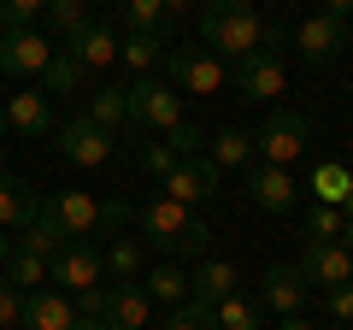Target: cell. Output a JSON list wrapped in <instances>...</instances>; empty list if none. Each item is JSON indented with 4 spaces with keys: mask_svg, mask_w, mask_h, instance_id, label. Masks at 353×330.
Instances as JSON below:
<instances>
[{
    "mask_svg": "<svg viewBox=\"0 0 353 330\" xmlns=\"http://www.w3.org/2000/svg\"><path fill=\"white\" fill-rule=\"evenodd\" d=\"M136 224H141V236H148L153 248H165V254H176V260H206L212 230H206V218L194 213V206H176V201H165V195H153V201L136 213Z\"/></svg>",
    "mask_w": 353,
    "mask_h": 330,
    "instance_id": "cell-1",
    "label": "cell"
},
{
    "mask_svg": "<svg viewBox=\"0 0 353 330\" xmlns=\"http://www.w3.org/2000/svg\"><path fill=\"white\" fill-rule=\"evenodd\" d=\"M201 41L212 59H248L265 41V18L248 0H206L201 6Z\"/></svg>",
    "mask_w": 353,
    "mask_h": 330,
    "instance_id": "cell-2",
    "label": "cell"
},
{
    "mask_svg": "<svg viewBox=\"0 0 353 330\" xmlns=\"http://www.w3.org/2000/svg\"><path fill=\"white\" fill-rule=\"evenodd\" d=\"M41 218H53L65 242H94V236H106V230L124 224L130 206L124 201H94L88 189H53L48 201H41Z\"/></svg>",
    "mask_w": 353,
    "mask_h": 330,
    "instance_id": "cell-3",
    "label": "cell"
},
{
    "mask_svg": "<svg viewBox=\"0 0 353 330\" xmlns=\"http://www.w3.org/2000/svg\"><path fill=\"white\" fill-rule=\"evenodd\" d=\"M124 113L141 136H171L183 124V95L165 83V77H136L124 89Z\"/></svg>",
    "mask_w": 353,
    "mask_h": 330,
    "instance_id": "cell-4",
    "label": "cell"
},
{
    "mask_svg": "<svg viewBox=\"0 0 353 330\" xmlns=\"http://www.w3.org/2000/svg\"><path fill=\"white\" fill-rule=\"evenodd\" d=\"M306 136H312L306 113H289V106H277V113L265 118L259 130H253V153H259L265 165H294V159L306 153Z\"/></svg>",
    "mask_w": 353,
    "mask_h": 330,
    "instance_id": "cell-5",
    "label": "cell"
},
{
    "mask_svg": "<svg viewBox=\"0 0 353 330\" xmlns=\"http://www.w3.org/2000/svg\"><path fill=\"white\" fill-rule=\"evenodd\" d=\"M48 278L59 283L65 295L101 289V278H106V248H101V242H65L59 254L48 260Z\"/></svg>",
    "mask_w": 353,
    "mask_h": 330,
    "instance_id": "cell-6",
    "label": "cell"
},
{
    "mask_svg": "<svg viewBox=\"0 0 353 330\" xmlns=\"http://www.w3.org/2000/svg\"><path fill=\"white\" fill-rule=\"evenodd\" d=\"M165 83L176 95H218L224 89V59H212L206 48H171L165 53Z\"/></svg>",
    "mask_w": 353,
    "mask_h": 330,
    "instance_id": "cell-7",
    "label": "cell"
},
{
    "mask_svg": "<svg viewBox=\"0 0 353 330\" xmlns=\"http://www.w3.org/2000/svg\"><path fill=\"white\" fill-rule=\"evenodd\" d=\"M159 183H165V201H176V206H206L218 189H224V171H218L206 153H194V159H176Z\"/></svg>",
    "mask_w": 353,
    "mask_h": 330,
    "instance_id": "cell-8",
    "label": "cell"
},
{
    "mask_svg": "<svg viewBox=\"0 0 353 330\" xmlns=\"http://www.w3.org/2000/svg\"><path fill=\"white\" fill-rule=\"evenodd\" d=\"M236 89L248 101H277L289 89V65H283V48H253L248 59H236Z\"/></svg>",
    "mask_w": 353,
    "mask_h": 330,
    "instance_id": "cell-9",
    "label": "cell"
},
{
    "mask_svg": "<svg viewBox=\"0 0 353 330\" xmlns=\"http://www.w3.org/2000/svg\"><path fill=\"white\" fill-rule=\"evenodd\" d=\"M59 159H71V165H106L112 159V130H101V124H88V118H65L59 130Z\"/></svg>",
    "mask_w": 353,
    "mask_h": 330,
    "instance_id": "cell-10",
    "label": "cell"
},
{
    "mask_svg": "<svg viewBox=\"0 0 353 330\" xmlns=\"http://www.w3.org/2000/svg\"><path fill=\"white\" fill-rule=\"evenodd\" d=\"M347 18H330V12H318V18H306L301 30H294V53H301L306 65H330V59H341V48H347Z\"/></svg>",
    "mask_w": 353,
    "mask_h": 330,
    "instance_id": "cell-11",
    "label": "cell"
},
{
    "mask_svg": "<svg viewBox=\"0 0 353 330\" xmlns=\"http://www.w3.org/2000/svg\"><path fill=\"white\" fill-rule=\"evenodd\" d=\"M48 59H53V41L41 30H6L0 36V71L6 77H41Z\"/></svg>",
    "mask_w": 353,
    "mask_h": 330,
    "instance_id": "cell-12",
    "label": "cell"
},
{
    "mask_svg": "<svg viewBox=\"0 0 353 330\" xmlns=\"http://www.w3.org/2000/svg\"><path fill=\"white\" fill-rule=\"evenodd\" d=\"M306 278V289L312 283H324V289H336V283H353V254L341 248V242H306L301 248V266H294Z\"/></svg>",
    "mask_w": 353,
    "mask_h": 330,
    "instance_id": "cell-13",
    "label": "cell"
},
{
    "mask_svg": "<svg viewBox=\"0 0 353 330\" xmlns=\"http://www.w3.org/2000/svg\"><path fill=\"white\" fill-rule=\"evenodd\" d=\"M148 318H153V301L141 289V278L136 283H106V307H101L106 330H148Z\"/></svg>",
    "mask_w": 353,
    "mask_h": 330,
    "instance_id": "cell-14",
    "label": "cell"
},
{
    "mask_svg": "<svg viewBox=\"0 0 353 330\" xmlns=\"http://www.w3.org/2000/svg\"><path fill=\"white\" fill-rule=\"evenodd\" d=\"M248 195H253V206H265V213H294V171L289 165H248Z\"/></svg>",
    "mask_w": 353,
    "mask_h": 330,
    "instance_id": "cell-15",
    "label": "cell"
},
{
    "mask_svg": "<svg viewBox=\"0 0 353 330\" xmlns=\"http://www.w3.org/2000/svg\"><path fill=\"white\" fill-rule=\"evenodd\" d=\"M0 113H6V130H18V136H36V142L59 130V124H53V106H48V95H41V89H18L12 101L0 106Z\"/></svg>",
    "mask_w": 353,
    "mask_h": 330,
    "instance_id": "cell-16",
    "label": "cell"
},
{
    "mask_svg": "<svg viewBox=\"0 0 353 330\" xmlns=\"http://www.w3.org/2000/svg\"><path fill=\"white\" fill-rule=\"evenodd\" d=\"M24 324L30 330H77V307L65 289H30L24 295Z\"/></svg>",
    "mask_w": 353,
    "mask_h": 330,
    "instance_id": "cell-17",
    "label": "cell"
},
{
    "mask_svg": "<svg viewBox=\"0 0 353 330\" xmlns=\"http://www.w3.org/2000/svg\"><path fill=\"white\" fill-rule=\"evenodd\" d=\"M306 295H312V289H306V278L294 266H271V271H265V283H259V307H271V313H283V318L301 313Z\"/></svg>",
    "mask_w": 353,
    "mask_h": 330,
    "instance_id": "cell-18",
    "label": "cell"
},
{
    "mask_svg": "<svg viewBox=\"0 0 353 330\" xmlns=\"http://www.w3.org/2000/svg\"><path fill=\"white\" fill-rule=\"evenodd\" d=\"M36 213H41V201L30 195V183L24 177H12V171H0V230H24V224H36Z\"/></svg>",
    "mask_w": 353,
    "mask_h": 330,
    "instance_id": "cell-19",
    "label": "cell"
},
{
    "mask_svg": "<svg viewBox=\"0 0 353 330\" xmlns=\"http://www.w3.org/2000/svg\"><path fill=\"white\" fill-rule=\"evenodd\" d=\"M236 283H241V271L230 266V260H201V271L189 278V301L194 307H218L224 295H236Z\"/></svg>",
    "mask_w": 353,
    "mask_h": 330,
    "instance_id": "cell-20",
    "label": "cell"
},
{
    "mask_svg": "<svg viewBox=\"0 0 353 330\" xmlns=\"http://www.w3.org/2000/svg\"><path fill=\"white\" fill-rule=\"evenodd\" d=\"M65 53H71L83 71H106V65L118 59V36L106 24H88V30H77V36L65 41Z\"/></svg>",
    "mask_w": 353,
    "mask_h": 330,
    "instance_id": "cell-21",
    "label": "cell"
},
{
    "mask_svg": "<svg viewBox=\"0 0 353 330\" xmlns=\"http://www.w3.org/2000/svg\"><path fill=\"white\" fill-rule=\"evenodd\" d=\"M165 53H171L165 30H130V36L118 41V59H124V65H136L141 77H148L153 65H165Z\"/></svg>",
    "mask_w": 353,
    "mask_h": 330,
    "instance_id": "cell-22",
    "label": "cell"
},
{
    "mask_svg": "<svg viewBox=\"0 0 353 330\" xmlns=\"http://www.w3.org/2000/svg\"><path fill=\"white\" fill-rule=\"evenodd\" d=\"M312 201L318 206H347V195H353V171L347 165H336V159H324V165H312Z\"/></svg>",
    "mask_w": 353,
    "mask_h": 330,
    "instance_id": "cell-23",
    "label": "cell"
},
{
    "mask_svg": "<svg viewBox=\"0 0 353 330\" xmlns=\"http://www.w3.org/2000/svg\"><path fill=\"white\" fill-rule=\"evenodd\" d=\"M83 118H88V124H101V130H124V124H130V113H124V89H118V83H101V89L88 95Z\"/></svg>",
    "mask_w": 353,
    "mask_h": 330,
    "instance_id": "cell-24",
    "label": "cell"
},
{
    "mask_svg": "<svg viewBox=\"0 0 353 330\" xmlns=\"http://www.w3.org/2000/svg\"><path fill=\"white\" fill-rule=\"evenodd\" d=\"M0 278H6V283H18V289H41V283H48V260H41V254H30V248H18V242H12V254H6V266H0Z\"/></svg>",
    "mask_w": 353,
    "mask_h": 330,
    "instance_id": "cell-25",
    "label": "cell"
},
{
    "mask_svg": "<svg viewBox=\"0 0 353 330\" xmlns=\"http://www.w3.org/2000/svg\"><path fill=\"white\" fill-rule=\"evenodd\" d=\"M83 77H88V71L59 48L48 65H41V95H77V89H83Z\"/></svg>",
    "mask_w": 353,
    "mask_h": 330,
    "instance_id": "cell-26",
    "label": "cell"
},
{
    "mask_svg": "<svg viewBox=\"0 0 353 330\" xmlns=\"http://www.w3.org/2000/svg\"><path fill=\"white\" fill-rule=\"evenodd\" d=\"M41 18H48V24L59 30L65 41H71L77 30H88V24H94V12H88V0H48V6H41Z\"/></svg>",
    "mask_w": 353,
    "mask_h": 330,
    "instance_id": "cell-27",
    "label": "cell"
},
{
    "mask_svg": "<svg viewBox=\"0 0 353 330\" xmlns=\"http://www.w3.org/2000/svg\"><path fill=\"white\" fill-rule=\"evenodd\" d=\"M248 153H253V136L248 130H218L212 142H206V159L224 171V165H248Z\"/></svg>",
    "mask_w": 353,
    "mask_h": 330,
    "instance_id": "cell-28",
    "label": "cell"
},
{
    "mask_svg": "<svg viewBox=\"0 0 353 330\" xmlns=\"http://www.w3.org/2000/svg\"><path fill=\"white\" fill-rule=\"evenodd\" d=\"M141 289H148V301H189V278H183V271L176 266H153L148 278H141Z\"/></svg>",
    "mask_w": 353,
    "mask_h": 330,
    "instance_id": "cell-29",
    "label": "cell"
},
{
    "mask_svg": "<svg viewBox=\"0 0 353 330\" xmlns=\"http://www.w3.org/2000/svg\"><path fill=\"white\" fill-rule=\"evenodd\" d=\"M18 248H30V254L53 260V254L65 248V236H59V224H53V218H41V213H36V224H24V230H18Z\"/></svg>",
    "mask_w": 353,
    "mask_h": 330,
    "instance_id": "cell-30",
    "label": "cell"
},
{
    "mask_svg": "<svg viewBox=\"0 0 353 330\" xmlns=\"http://www.w3.org/2000/svg\"><path fill=\"white\" fill-rule=\"evenodd\" d=\"M106 271H112V283H136L141 278V242H106Z\"/></svg>",
    "mask_w": 353,
    "mask_h": 330,
    "instance_id": "cell-31",
    "label": "cell"
},
{
    "mask_svg": "<svg viewBox=\"0 0 353 330\" xmlns=\"http://www.w3.org/2000/svg\"><path fill=\"white\" fill-rule=\"evenodd\" d=\"M212 313H218V330H259V301H248V295H224Z\"/></svg>",
    "mask_w": 353,
    "mask_h": 330,
    "instance_id": "cell-32",
    "label": "cell"
},
{
    "mask_svg": "<svg viewBox=\"0 0 353 330\" xmlns=\"http://www.w3.org/2000/svg\"><path fill=\"white\" fill-rule=\"evenodd\" d=\"M136 165H141V171H153V177H165V171L176 165V153H171V142H165V136H141L136 142Z\"/></svg>",
    "mask_w": 353,
    "mask_h": 330,
    "instance_id": "cell-33",
    "label": "cell"
},
{
    "mask_svg": "<svg viewBox=\"0 0 353 330\" xmlns=\"http://www.w3.org/2000/svg\"><path fill=\"white\" fill-rule=\"evenodd\" d=\"M41 6H48V0H0V36H6V30H36Z\"/></svg>",
    "mask_w": 353,
    "mask_h": 330,
    "instance_id": "cell-34",
    "label": "cell"
},
{
    "mask_svg": "<svg viewBox=\"0 0 353 330\" xmlns=\"http://www.w3.org/2000/svg\"><path fill=\"white\" fill-rule=\"evenodd\" d=\"M306 236L312 242H336L341 236V206H306Z\"/></svg>",
    "mask_w": 353,
    "mask_h": 330,
    "instance_id": "cell-35",
    "label": "cell"
},
{
    "mask_svg": "<svg viewBox=\"0 0 353 330\" xmlns=\"http://www.w3.org/2000/svg\"><path fill=\"white\" fill-rule=\"evenodd\" d=\"M165 330H218L212 307H194V301H176V313L165 318Z\"/></svg>",
    "mask_w": 353,
    "mask_h": 330,
    "instance_id": "cell-36",
    "label": "cell"
},
{
    "mask_svg": "<svg viewBox=\"0 0 353 330\" xmlns=\"http://www.w3.org/2000/svg\"><path fill=\"white\" fill-rule=\"evenodd\" d=\"M118 6H124L130 30H165V6L159 0H118Z\"/></svg>",
    "mask_w": 353,
    "mask_h": 330,
    "instance_id": "cell-37",
    "label": "cell"
},
{
    "mask_svg": "<svg viewBox=\"0 0 353 330\" xmlns=\"http://www.w3.org/2000/svg\"><path fill=\"white\" fill-rule=\"evenodd\" d=\"M12 324H24V289L0 278V330H12Z\"/></svg>",
    "mask_w": 353,
    "mask_h": 330,
    "instance_id": "cell-38",
    "label": "cell"
},
{
    "mask_svg": "<svg viewBox=\"0 0 353 330\" xmlns=\"http://www.w3.org/2000/svg\"><path fill=\"white\" fill-rule=\"evenodd\" d=\"M324 313L336 318V324H353V283H336V289H324Z\"/></svg>",
    "mask_w": 353,
    "mask_h": 330,
    "instance_id": "cell-39",
    "label": "cell"
},
{
    "mask_svg": "<svg viewBox=\"0 0 353 330\" xmlns=\"http://www.w3.org/2000/svg\"><path fill=\"white\" fill-rule=\"evenodd\" d=\"M165 142H171V153H176V159H194V153L206 148V136H201V130H194V124H176V130H171V136H165Z\"/></svg>",
    "mask_w": 353,
    "mask_h": 330,
    "instance_id": "cell-40",
    "label": "cell"
},
{
    "mask_svg": "<svg viewBox=\"0 0 353 330\" xmlns=\"http://www.w3.org/2000/svg\"><path fill=\"white\" fill-rule=\"evenodd\" d=\"M165 6V24H171V18H183V12H194V0H159Z\"/></svg>",
    "mask_w": 353,
    "mask_h": 330,
    "instance_id": "cell-41",
    "label": "cell"
},
{
    "mask_svg": "<svg viewBox=\"0 0 353 330\" xmlns=\"http://www.w3.org/2000/svg\"><path fill=\"white\" fill-rule=\"evenodd\" d=\"M324 12L330 18H353V0H324Z\"/></svg>",
    "mask_w": 353,
    "mask_h": 330,
    "instance_id": "cell-42",
    "label": "cell"
},
{
    "mask_svg": "<svg viewBox=\"0 0 353 330\" xmlns=\"http://www.w3.org/2000/svg\"><path fill=\"white\" fill-rule=\"evenodd\" d=\"M277 330H312V324H306V318H301V313H289V318H283V324H277Z\"/></svg>",
    "mask_w": 353,
    "mask_h": 330,
    "instance_id": "cell-43",
    "label": "cell"
},
{
    "mask_svg": "<svg viewBox=\"0 0 353 330\" xmlns=\"http://www.w3.org/2000/svg\"><path fill=\"white\" fill-rule=\"evenodd\" d=\"M77 330H106L101 318H88V313H77Z\"/></svg>",
    "mask_w": 353,
    "mask_h": 330,
    "instance_id": "cell-44",
    "label": "cell"
},
{
    "mask_svg": "<svg viewBox=\"0 0 353 330\" xmlns=\"http://www.w3.org/2000/svg\"><path fill=\"white\" fill-rule=\"evenodd\" d=\"M336 242H341V248H347V254H353V224H341V236H336Z\"/></svg>",
    "mask_w": 353,
    "mask_h": 330,
    "instance_id": "cell-45",
    "label": "cell"
},
{
    "mask_svg": "<svg viewBox=\"0 0 353 330\" xmlns=\"http://www.w3.org/2000/svg\"><path fill=\"white\" fill-rule=\"evenodd\" d=\"M6 254H12V236H6V230H0V266H6Z\"/></svg>",
    "mask_w": 353,
    "mask_h": 330,
    "instance_id": "cell-46",
    "label": "cell"
},
{
    "mask_svg": "<svg viewBox=\"0 0 353 330\" xmlns=\"http://www.w3.org/2000/svg\"><path fill=\"white\" fill-rule=\"evenodd\" d=\"M0 142H6V113H0Z\"/></svg>",
    "mask_w": 353,
    "mask_h": 330,
    "instance_id": "cell-47",
    "label": "cell"
},
{
    "mask_svg": "<svg viewBox=\"0 0 353 330\" xmlns=\"http://www.w3.org/2000/svg\"><path fill=\"white\" fill-rule=\"evenodd\" d=\"M347 224H353V195H347Z\"/></svg>",
    "mask_w": 353,
    "mask_h": 330,
    "instance_id": "cell-48",
    "label": "cell"
}]
</instances>
